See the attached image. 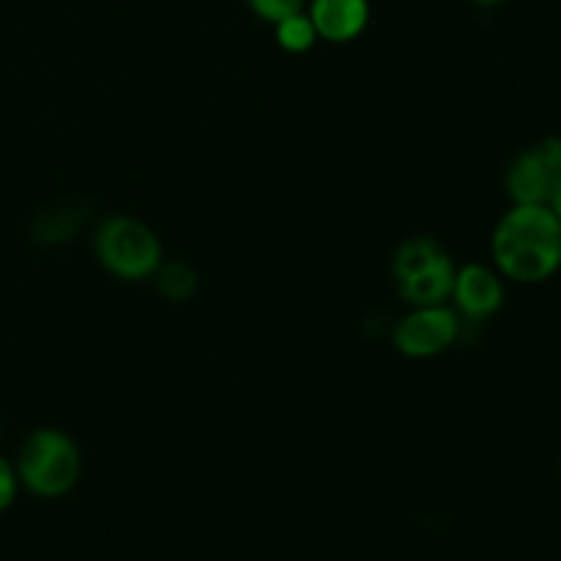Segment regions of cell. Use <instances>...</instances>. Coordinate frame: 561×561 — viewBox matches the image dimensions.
Listing matches in <instances>:
<instances>
[{
    "mask_svg": "<svg viewBox=\"0 0 561 561\" xmlns=\"http://www.w3.org/2000/svg\"><path fill=\"white\" fill-rule=\"evenodd\" d=\"M272 27L274 42H277V47L288 55H307L318 42H321L307 11H296V14L274 22Z\"/></svg>",
    "mask_w": 561,
    "mask_h": 561,
    "instance_id": "obj_11",
    "label": "cell"
},
{
    "mask_svg": "<svg viewBox=\"0 0 561 561\" xmlns=\"http://www.w3.org/2000/svg\"><path fill=\"white\" fill-rule=\"evenodd\" d=\"M491 263L507 283L540 285L561 268V222L551 206H510L491 233Z\"/></svg>",
    "mask_w": 561,
    "mask_h": 561,
    "instance_id": "obj_1",
    "label": "cell"
},
{
    "mask_svg": "<svg viewBox=\"0 0 561 561\" xmlns=\"http://www.w3.org/2000/svg\"><path fill=\"white\" fill-rule=\"evenodd\" d=\"M469 3L482 5V9H493V5H502V3H507V0H469Z\"/></svg>",
    "mask_w": 561,
    "mask_h": 561,
    "instance_id": "obj_14",
    "label": "cell"
},
{
    "mask_svg": "<svg viewBox=\"0 0 561 561\" xmlns=\"http://www.w3.org/2000/svg\"><path fill=\"white\" fill-rule=\"evenodd\" d=\"M305 11L318 38L329 44H351L367 31L373 16L370 0H307Z\"/></svg>",
    "mask_w": 561,
    "mask_h": 561,
    "instance_id": "obj_8",
    "label": "cell"
},
{
    "mask_svg": "<svg viewBox=\"0 0 561 561\" xmlns=\"http://www.w3.org/2000/svg\"><path fill=\"white\" fill-rule=\"evenodd\" d=\"M551 208H553V214H557V219H559V222H561V192H559L557 197H553Z\"/></svg>",
    "mask_w": 561,
    "mask_h": 561,
    "instance_id": "obj_15",
    "label": "cell"
},
{
    "mask_svg": "<svg viewBox=\"0 0 561 561\" xmlns=\"http://www.w3.org/2000/svg\"><path fill=\"white\" fill-rule=\"evenodd\" d=\"M460 332H463V321L453 310V305H422L400 316L389 337L400 356L422 362L447 354L460 340Z\"/></svg>",
    "mask_w": 561,
    "mask_h": 561,
    "instance_id": "obj_5",
    "label": "cell"
},
{
    "mask_svg": "<svg viewBox=\"0 0 561 561\" xmlns=\"http://www.w3.org/2000/svg\"><path fill=\"white\" fill-rule=\"evenodd\" d=\"M507 296V279L493 268V263H463L455 272L449 305L463 323H482L496 316Z\"/></svg>",
    "mask_w": 561,
    "mask_h": 561,
    "instance_id": "obj_7",
    "label": "cell"
},
{
    "mask_svg": "<svg viewBox=\"0 0 561 561\" xmlns=\"http://www.w3.org/2000/svg\"><path fill=\"white\" fill-rule=\"evenodd\" d=\"M16 496H20V477H16L14 460L0 455V515L11 510Z\"/></svg>",
    "mask_w": 561,
    "mask_h": 561,
    "instance_id": "obj_13",
    "label": "cell"
},
{
    "mask_svg": "<svg viewBox=\"0 0 561 561\" xmlns=\"http://www.w3.org/2000/svg\"><path fill=\"white\" fill-rule=\"evenodd\" d=\"M20 488L36 499H64L82 477V453L60 427H36L20 444L14 460Z\"/></svg>",
    "mask_w": 561,
    "mask_h": 561,
    "instance_id": "obj_2",
    "label": "cell"
},
{
    "mask_svg": "<svg viewBox=\"0 0 561 561\" xmlns=\"http://www.w3.org/2000/svg\"><path fill=\"white\" fill-rule=\"evenodd\" d=\"M91 219V208L82 201H64L55 203V206L44 208L42 214H36L31 225V236L38 247H58L66 241L77 239L82 228Z\"/></svg>",
    "mask_w": 561,
    "mask_h": 561,
    "instance_id": "obj_9",
    "label": "cell"
},
{
    "mask_svg": "<svg viewBox=\"0 0 561 561\" xmlns=\"http://www.w3.org/2000/svg\"><path fill=\"white\" fill-rule=\"evenodd\" d=\"M93 255L104 272L124 283H146L164 261L157 230L129 214H110L93 228Z\"/></svg>",
    "mask_w": 561,
    "mask_h": 561,
    "instance_id": "obj_3",
    "label": "cell"
},
{
    "mask_svg": "<svg viewBox=\"0 0 561 561\" xmlns=\"http://www.w3.org/2000/svg\"><path fill=\"white\" fill-rule=\"evenodd\" d=\"M153 285H157L159 296L173 305H184L201 288V277L197 268L186 261H162V266L153 274Z\"/></svg>",
    "mask_w": 561,
    "mask_h": 561,
    "instance_id": "obj_10",
    "label": "cell"
},
{
    "mask_svg": "<svg viewBox=\"0 0 561 561\" xmlns=\"http://www.w3.org/2000/svg\"><path fill=\"white\" fill-rule=\"evenodd\" d=\"M458 263L433 236H409L392 255V283L409 307L449 305Z\"/></svg>",
    "mask_w": 561,
    "mask_h": 561,
    "instance_id": "obj_4",
    "label": "cell"
},
{
    "mask_svg": "<svg viewBox=\"0 0 561 561\" xmlns=\"http://www.w3.org/2000/svg\"><path fill=\"white\" fill-rule=\"evenodd\" d=\"M504 190L513 206H551L561 192V137H542L515 153L504 173Z\"/></svg>",
    "mask_w": 561,
    "mask_h": 561,
    "instance_id": "obj_6",
    "label": "cell"
},
{
    "mask_svg": "<svg viewBox=\"0 0 561 561\" xmlns=\"http://www.w3.org/2000/svg\"><path fill=\"white\" fill-rule=\"evenodd\" d=\"M247 5H250L252 14L274 25V22L285 20V16L296 14V11H305L307 0H247Z\"/></svg>",
    "mask_w": 561,
    "mask_h": 561,
    "instance_id": "obj_12",
    "label": "cell"
}]
</instances>
